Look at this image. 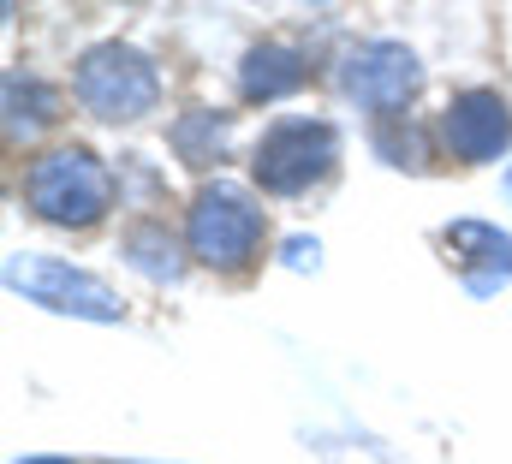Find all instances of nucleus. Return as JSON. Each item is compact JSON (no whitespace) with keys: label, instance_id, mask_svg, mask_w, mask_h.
<instances>
[{"label":"nucleus","instance_id":"obj_1","mask_svg":"<svg viewBox=\"0 0 512 464\" xmlns=\"http://www.w3.org/2000/svg\"><path fill=\"white\" fill-rule=\"evenodd\" d=\"M24 203L48 227H96L108 215V203H114V173L102 167L96 149L66 143V149H48L42 161H30Z\"/></svg>","mask_w":512,"mask_h":464},{"label":"nucleus","instance_id":"obj_6","mask_svg":"<svg viewBox=\"0 0 512 464\" xmlns=\"http://www.w3.org/2000/svg\"><path fill=\"white\" fill-rule=\"evenodd\" d=\"M340 90L364 108V114L399 119V108L423 90V66L405 42H358L340 66Z\"/></svg>","mask_w":512,"mask_h":464},{"label":"nucleus","instance_id":"obj_5","mask_svg":"<svg viewBox=\"0 0 512 464\" xmlns=\"http://www.w3.org/2000/svg\"><path fill=\"white\" fill-rule=\"evenodd\" d=\"M6 286L54 316H78V322H120L126 304L108 280H96L90 268H72L60 256H36V250H18L6 262Z\"/></svg>","mask_w":512,"mask_h":464},{"label":"nucleus","instance_id":"obj_4","mask_svg":"<svg viewBox=\"0 0 512 464\" xmlns=\"http://www.w3.org/2000/svg\"><path fill=\"white\" fill-rule=\"evenodd\" d=\"M334 161H340V131L328 119H274L251 155V179L268 197H304L334 173Z\"/></svg>","mask_w":512,"mask_h":464},{"label":"nucleus","instance_id":"obj_9","mask_svg":"<svg viewBox=\"0 0 512 464\" xmlns=\"http://www.w3.org/2000/svg\"><path fill=\"white\" fill-rule=\"evenodd\" d=\"M0 108H6V143H30L60 119V90L36 72L12 66L6 84H0Z\"/></svg>","mask_w":512,"mask_h":464},{"label":"nucleus","instance_id":"obj_10","mask_svg":"<svg viewBox=\"0 0 512 464\" xmlns=\"http://www.w3.org/2000/svg\"><path fill=\"white\" fill-rule=\"evenodd\" d=\"M304 78H310V66H304V54L286 48V42H262V48L245 54V66H239L245 102H286V96L304 90Z\"/></svg>","mask_w":512,"mask_h":464},{"label":"nucleus","instance_id":"obj_11","mask_svg":"<svg viewBox=\"0 0 512 464\" xmlns=\"http://www.w3.org/2000/svg\"><path fill=\"white\" fill-rule=\"evenodd\" d=\"M167 143H173V155H179L191 173H209V167H221V161L233 155V114H221V108H191V114L173 119Z\"/></svg>","mask_w":512,"mask_h":464},{"label":"nucleus","instance_id":"obj_13","mask_svg":"<svg viewBox=\"0 0 512 464\" xmlns=\"http://www.w3.org/2000/svg\"><path fill=\"white\" fill-rule=\"evenodd\" d=\"M376 155H382L387 167H411V173H423L429 167V149H423V131L411 125V119H382L376 125Z\"/></svg>","mask_w":512,"mask_h":464},{"label":"nucleus","instance_id":"obj_2","mask_svg":"<svg viewBox=\"0 0 512 464\" xmlns=\"http://www.w3.org/2000/svg\"><path fill=\"white\" fill-rule=\"evenodd\" d=\"M262 232H268L262 203H256L251 191L227 185V179H215V185H203V191L191 197L185 244H191V256H197L203 268H215V274L251 268L256 250H262Z\"/></svg>","mask_w":512,"mask_h":464},{"label":"nucleus","instance_id":"obj_8","mask_svg":"<svg viewBox=\"0 0 512 464\" xmlns=\"http://www.w3.org/2000/svg\"><path fill=\"white\" fill-rule=\"evenodd\" d=\"M441 244L453 250V268L471 298H495L512 280V232L489 227V221H453L441 232Z\"/></svg>","mask_w":512,"mask_h":464},{"label":"nucleus","instance_id":"obj_14","mask_svg":"<svg viewBox=\"0 0 512 464\" xmlns=\"http://www.w3.org/2000/svg\"><path fill=\"white\" fill-rule=\"evenodd\" d=\"M286 268H316V238H286Z\"/></svg>","mask_w":512,"mask_h":464},{"label":"nucleus","instance_id":"obj_15","mask_svg":"<svg viewBox=\"0 0 512 464\" xmlns=\"http://www.w3.org/2000/svg\"><path fill=\"white\" fill-rule=\"evenodd\" d=\"M18 464H66V459H18Z\"/></svg>","mask_w":512,"mask_h":464},{"label":"nucleus","instance_id":"obj_7","mask_svg":"<svg viewBox=\"0 0 512 464\" xmlns=\"http://www.w3.org/2000/svg\"><path fill=\"white\" fill-rule=\"evenodd\" d=\"M441 137L459 161H501L512 149V108L495 90H459L441 114Z\"/></svg>","mask_w":512,"mask_h":464},{"label":"nucleus","instance_id":"obj_3","mask_svg":"<svg viewBox=\"0 0 512 464\" xmlns=\"http://www.w3.org/2000/svg\"><path fill=\"white\" fill-rule=\"evenodd\" d=\"M72 96L84 102V114L108 119V125H131V119L155 114L161 102V72L149 54H137L131 42H96L78 72H72Z\"/></svg>","mask_w":512,"mask_h":464},{"label":"nucleus","instance_id":"obj_16","mask_svg":"<svg viewBox=\"0 0 512 464\" xmlns=\"http://www.w3.org/2000/svg\"><path fill=\"white\" fill-rule=\"evenodd\" d=\"M507 185H512V179H507Z\"/></svg>","mask_w":512,"mask_h":464},{"label":"nucleus","instance_id":"obj_12","mask_svg":"<svg viewBox=\"0 0 512 464\" xmlns=\"http://www.w3.org/2000/svg\"><path fill=\"white\" fill-rule=\"evenodd\" d=\"M120 256L155 286H179L185 280V250L167 232V221H131L126 238H120Z\"/></svg>","mask_w":512,"mask_h":464}]
</instances>
